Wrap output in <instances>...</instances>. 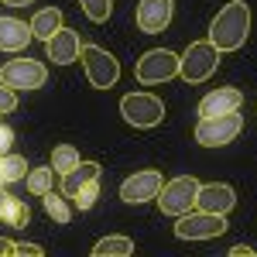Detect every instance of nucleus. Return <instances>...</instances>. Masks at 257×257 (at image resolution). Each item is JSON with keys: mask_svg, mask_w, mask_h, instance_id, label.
I'll use <instances>...</instances> for the list:
<instances>
[{"mask_svg": "<svg viewBox=\"0 0 257 257\" xmlns=\"http://www.w3.org/2000/svg\"><path fill=\"white\" fill-rule=\"evenodd\" d=\"M250 38V7L247 0H230L209 24V41L219 52H237Z\"/></svg>", "mask_w": 257, "mask_h": 257, "instance_id": "nucleus-1", "label": "nucleus"}, {"mask_svg": "<svg viewBox=\"0 0 257 257\" xmlns=\"http://www.w3.org/2000/svg\"><path fill=\"white\" fill-rule=\"evenodd\" d=\"M219 52L213 41H192L189 48H185V55H178V76L185 82H206L213 72H216L219 65Z\"/></svg>", "mask_w": 257, "mask_h": 257, "instance_id": "nucleus-2", "label": "nucleus"}, {"mask_svg": "<svg viewBox=\"0 0 257 257\" xmlns=\"http://www.w3.org/2000/svg\"><path fill=\"white\" fill-rule=\"evenodd\" d=\"M120 117L138 131H151L165 120V103L155 93H127L120 99Z\"/></svg>", "mask_w": 257, "mask_h": 257, "instance_id": "nucleus-3", "label": "nucleus"}, {"mask_svg": "<svg viewBox=\"0 0 257 257\" xmlns=\"http://www.w3.org/2000/svg\"><path fill=\"white\" fill-rule=\"evenodd\" d=\"M82 59V69H86V79L93 89H110V86H117L120 79V62L106 52V48H99V45H82L79 52Z\"/></svg>", "mask_w": 257, "mask_h": 257, "instance_id": "nucleus-4", "label": "nucleus"}, {"mask_svg": "<svg viewBox=\"0 0 257 257\" xmlns=\"http://www.w3.org/2000/svg\"><path fill=\"white\" fill-rule=\"evenodd\" d=\"M196 192H199V182L192 175H178L172 182H165L158 192V209L165 216H182L189 209H196Z\"/></svg>", "mask_w": 257, "mask_h": 257, "instance_id": "nucleus-5", "label": "nucleus"}, {"mask_svg": "<svg viewBox=\"0 0 257 257\" xmlns=\"http://www.w3.org/2000/svg\"><path fill=\"white\" fill-rule=\"evenodd\" d=\"M134 76H138V82H144V86H161V82L175 79L178 76V55L168 52V48H151V52H144L141 62L134 65Z\"/></svg>", "mask_w": 257, "mask_h": 257, "instance_id": "nucleus-6", "label": "nucleus"}, {"mask_svg": "<svg viewBox=\"0 0 257 257\" xmlns=\"http://www.w3.org/2000/svg\"><path fill=\"white\" fill-rule=\"evenodd\" d=\"M219 233H226V216L219 213H206V209H189L182 213L175 223L178 240H213Z\"/></svg>", "mask_w": 257, "mask_h": 257, "instance_id": "nucleus-7", "label": "nucleus"}, {"mask_svg": "<svg viewBox=\"0 0 257 257\" xmlns=\"http://www.w3.org/2000/svg\"><path fill=\"white\" fill-rule=\"evenodd\" d=\"M243 120L240 113H223V117H199L196 123V141L202 148H226L230 141L240 138Z\"/></svg>", "mask_w": 257, "mask_h": 257, "instance_id": "nucleus-8", "label": "nucleus"}, {"mask_svg": "<svg viewBox=\"0 0 257 257\" xmlns=\"http://www.w3.org/2000/svg\"><path fill=\"white\" fill-rule=\"evenodd\" d=\"M0 82L11 86L14 93H21V89H41L48 82V69L38 59H11L0 69Z\"/></svg>", "mask_w": 257, "mask_h": 257, "instance_id": "nucleus-9", "label": "nucleus"}, {"mask_svg": "<svg viewBox=\"0 0 257 257\" xmlns=\"http://www.w3.org/2000/svg\"><path fill=\"white\" fill-rule=\"evenodd\" d=\"M161 185H165V178H161L158 168H144V172H134V175H127L120 182V199L127 206H141V202L158 199Z\"/></svg>", "mask_w": 257, "mask_h": 257, "instance_id": "nucleus-10", "label": "nucleus"}, {"mask_svg": "<svg viewBox=\"0 0 257 257\" xmlns=\"http://www.w3.org/2000/svg\"><path fill=\"white\" fill-rule=\"evenodd\" d=\"M237 206V192H233V185H226V182H199V192H196V209H206V213H219V216H226L230 209Z\"/></svg>", "mask_w": 257, "mask_h": 257, "instance_id": "nucleus-11", "label": "nucleus"}, {"mask_svg": "<svg viewBox=\"0 0 257 257\" xmlns=\"http://www.w3.org/2000/svg\"><path fill=\"white\" fill-rule=\"evenodd\" d=\"M175 18V0H141L138 4V28L144 35H161Z\"/></svg>", "mask_w": 257, "mask_h": 257, "instance_id": "nucleus-12", "label": "nucleus"}, {"mask_svg": "<svg viewBox=\"0 0 257 257\" xmlns=\"http://www.w3.org/2000/svg\"><path fill=\"white\" fill-rule=\"evenodd\" d=\"M45 52H48V59L55 62V65H72V62L79 59V52H82V41H79V35H76L72 28L62 24L52 38H45Z\"/></svg>", "mask_w": 257, "mask_h": 257, "instance_id": "nucleus-13", "label": "nucleus"}, {"mask_svg": "<svg viewBox=\"0 0 257 257\" xmlns=\"http://www.w3.org/2000/svg\"><path fill=\"white\" fill-rule=\"evenodd\" d=\"M240 103H243V93L237 86H219L213 93L199 99V117H223V113H237Z\"/></svg>", "mask_w": 257, "mask_h": 257, "instance_id": "nucleus-14", "label": "nucleus"}, {"mask_svg": "<svg viewBox=\"0 0 257 257\" xmlns=\"http://www.w3.org/2000/svg\"><path fill=\"white\" fill-rule=\"evenodd\" d=\"M31 41V24L18 18H0V52H21Z\"/></svg>", "mask_w": 257, "mask_h": 257, "instance_id": "nucleus-15", "label": "nucleus"}, {"mask_svg": "<svg viewBox=\"0 0 257 257\" xmlns=\"http://www.w3.org/2000/svg\"><path fill=\"white\" fill-rule=\"evenodd\" d=\"M99 161H79L72 172H65L62 175V196L65 199H76V192H79L86 182H93V178H99Z\"/></svg>", "mask_w": 257, "mask_h": 257, "instance_id": "nucleus-16", "label": "nucleus"}, {"mask_svg": "<svg viewBox=\"0 0 257 257\" xmlns=\"http://www.w3.org/2000/svg\"><path fill=\"white\" fill-rule=\"evenodd\" d=\"M59 28H62V11L59 7H45V11H38L31 18V38L45 41V38H52Z\"/></svg>", "mask_w": 257, "mask_h": 257, "instance_id": "nucleus-17", "label": "nucleus"}, {"mask_svg": "<svg viewBox=\"0 0 257 257\" xmlns=\"http://www.w3.org/2000/svg\"><path fill=\"white\" fill-rule=\"evenodd\" d=\"M93 254L96 257H131L134 254V240L131 237H103L93 243Z\"/></svg>", "mask_w": 257, "mask_h": 257, "instance_id": "nucleus-18", "label": "nucleus"}, {"mask_svg": "<svg viewBox=\"0 0 257 257\" xmlns=\"http://www.w3.org/2000/svg\"><path fill=\"white\" fill-rule=\"evenodd\" d=\"M21 178H28V161L21 158V155H0V182L4 185H11V182H21Z\"/></svg>", "mask_w": 257, "mask_h": 257, "instance_id": "nucleus-19", "label": "nucleus"}, {"mask_svg": "<svg viewBox=\"0 0 257 257\" xmlns=\"http://www.w3.org/2000/svg\"><path fill=\"white\" fill-rule=\"evenodd\" d=\"M28 219H31L28 202L11 196V199H7V209H4V219H0V223H7V226H14V230H24V226H28Z\"/></svg>", "mask_w": 257, "mask_h": 257, "instance_id": "nucleus-20", "label": "nucleus"}, {"mask_svg": "<svg viewBox=\"0 0 257 257\" xmlns=\"http://www.w3.org/2000/svg\"><path fill=\"white\" fill-rule=\"evenodd\" d=\"M79 161H82V158H79V151H76L72 144H59V148H52V168H55V175L72 172Z\"/></svg>", "mask_w": 257, "mask_h": 257, "instance_id": "nucleus-21", "label": "nucleus"}, {"mask_svg": "<svg viewBox=\"0 0 257 257\" xmlns=\"http://www.w3.org/2000/svg\"><path fill=\"white\" fill-rule=\"evenodd\" d=\"M52 182H55V168H52V165L31 168V172H28V192H31V196H45V192H52Z\"/></svg>", "mask_w": 257, "mask_h": 257, "instance_id": "nucleus-22", "label": "nucleus"}, {"mask_svg": "<svg viewBox=\"0 0 257 257\" xmlns=\"http://www.w3.org/2000/svg\"><path fill=\"white\" fill-rule=\"evenodd\" d=\"M45 213L55 219V223H69L72 219V209H69V202H65V196H55V192H45Z\"/></svg>", "mask_w": 257, "mask_h": 257, "instance_id": "nucleus-23", "label": "nucleus"}, {"mask_svg": "<svg viewBox=\"0 0 257 257\" xmlns=\"http://www.w3.org/2000/svg\"><path fill=\"white\" fill-rule=\"evenodd\" d=\"M82 11H86V18L103 24V21H110V11H113V0H79Z\"/></svg>", "mask_w": 257, "mask_h": 257, "instance_id": "nucleus-24", "label": "nucleus"}, {"mask_svg": "<svg viewBox=\"0 0 257 257\" xmlns=\"http://www.w3.org/2000/svg\"><path fill=\"white\" fill-rule=\"evenodd\" d=\"M96 199H99V178H93V182H86L79 192H76V206L86 213V209H93V206H96Z\"/></svg>", "mask_w": 257, "mask_h": 257, "instance_id": "nucleus-25", "label": "nucleus"}, {"mask_svg": "<svg viewBox=\"0 0 257 257\" xmlns=\"http://www.w3.org/2000/svg\"><path fill=\"white\" fill-rule=\"evenodd\" d=\"M14 110H18V96H14V89L0 82V113H14Z\"/></svg>", "mask_w": 257, "mask_h": 257, "instance_id": "nucleus-26", "label": "nucleus"}, {"mask_svg": "<svg viewBox=\"0 0 257 257\" xmlns=\"http://www.w3.org/2000/svg\"><path fill=\"white\" fill-rule=\"evenodd\" d=\"M14 254H31V257H41L45 254V247H38V243H14Z\"/></svg>", "mask_w": 257, "mask_h": 257, "instance_id": "nucleus-27", "label": "nucleus"}, {"mask_svg": "<svg viewBox=\"0 0 257 257\" xmlns=\"http://www.w3.org/2000/svg\"><path fill=\"white\" fill-rule=\"evenodd\" d=\"M11 144H14V131L0 123V155H7V148H11Z\"/></svg>", "mask_w": 257, "mask_h": 257, "instance_id": "nucleus-28", "label": "nucleus"}, {"mask_svg": "<svg viewBox=\"0 0 257 257\" xmlns=\"http://www.w3.org/2000/svg\"><path fill=\"white\" fill-rule=\"evenodd\" d=\"M230 257H254V247H247V243H237V247H230Z\"/></svg>", "mask_w": 257, "mask_h": 257, "instance_id": "nucleus-29", "label": "nucleus"}, {"mask_svg": "<svg viewBox=\"0 0 257 257\" xmlns=\"http://www.w3.org/2000/svg\"><path fill=\"white\" fill-rule=\"evenodd\" d=\"M4 254H14V243H11V240H4V237H0V257H4Z\"/></svg>", "mask_w": 257, "mask_h": 257, "instance_id": "nucleus-30", "label": "nucleus"}, {"mask_svg": "<svg viewBox=\"0 0 257 257\" xmlns=\"http://www.w3.org/2000/svg\"><path fill=\"white\" fill-rule=\"evenodd\" d=\"M0 4H7V7H28L31 0H0Z\"/></svg>", "mask_w": 257, "mask_h": 257, "instance_id": "nucleus-31", "label": "nucleus"}, {"mask_svg": "<svg viewBox=\"0 0 257 257\" xmlns=\"http://www.w3.org/2000/svg\"><path fill=\"white\" fill-rule=\"evenodd\" d=\"M7 199H11V196H7V192L0 189V219H4V209H7Z\"/></svg>", "mask_w": 257, "mask_h": 257, "instance_id": "nucleus-32", "label": "nucleus"}, {"mask_svg": "<svg viewBox=\"0 0 257 257\" xmlns=\"http://www.w3.org/2000/svg\"><path fill=\"white\" fill-rule=\"evenodd\" d=\"M0 189H4V182H0Z\"/></svg>", "mask_w": 257, "mask_h": 257, "instance_id": "nucleus-33", "label": "nucleus"}]
</instances>
